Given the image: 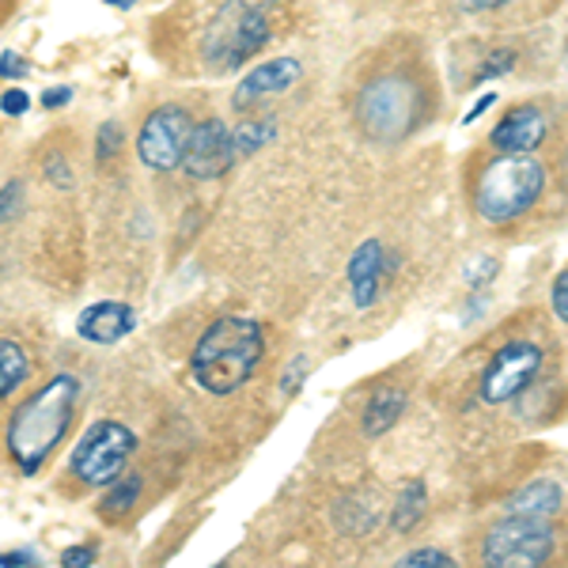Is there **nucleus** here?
<instances>
[{"label": "nucleus", "instance_id": "f257e3e1", "mask_svg": "<svg viewBox=\"0 0 568 568\" xmlns=\"http://www.w3.org/2000/svg\"><path fill=\"white\" fill-rule=\"evenodd\" d=\"M77 394L80 379L61 372L50 383H42L8 420V455H12V463L20 466V474H27V478H34L53 455V447L65 439L72 425V409H77Z\"/></svg>", "mask_w": 568, "mask_h": 568}, {"label": "nucleus", "instance_id": "f03ea898", "mask_svg": "<svg viewBox=\"0 0 568 568\" xmlns=\"http://www.w3.org/2000/svg\"><path fill=\"white\" fill-rule=\"evenodd\" d=\"M262 326L246 315H227L201 334L197 349L190 356V372H194V383H201V390L235 394L243 383H251L254 368L262 364Z\"/></svg>", "mask_w": 568, "mask_h": 568}, {"label": "nucleus", "instance_id": "7ed1b4c3", "mask_svg": "<svg viewBox=\"0 0 568 568\" xmlns=\"http://www.w3.org/2000/svg\"><path fill=\"white\" fill-rule=\"evenodd\" d=\"M546 190V168L530 160V152H504L493 160L478 179L474 205L489 224H508L524 216Z\"/></svg>", "mask_w": 568, "mask_h": 568}, {"label": "nucleus", "instance_id": "20e7f679", "mask_svg": "<svg viewBox=\"0 0 568 568\" xmlns=\"http://www.w3.org/2000/svg\"><path fill=\"white\" fill-rule=\"evenodd\" d=\"M270 42V12L258 0H227L205 31V58L216 69L243 65Z\"/></svg>", "mask_w": 568, "mask_h": 568}, {"label": "nucleus", "instance_id": "39448f33", "mask_svg": "<svg viewBox=\"0 0 568 568\" xmlns=\"http://www.w3.org/2000/svg\"><path fill=\"white\" fill-rule=\"evenodd\" d=\"M554 546L557 538L546 519L508 516L504 524H497L485 535L481 557L485 565H497V568H535L554 554Z\"/></svg>", "mask_w": 568, "mask_h": 568}, {"label": "nucleus", "instance_id": "423d86ee", "mask_svg": "<svg viewBox=\"0 0 568 568\" xmlns=\"http://www.w3.org/2000/svg\"><path fill=\"white\" fill-rule=\"evenodd\" d=\"M136 436L118 420H95L72 452V474L84 485H110L125 474V459L133 455Z\"/></svg>", "mask_w": 568, "mask_h": 568}, {"label": "nucleus", "instance_id": "0eeeda50", "mask_svg": "<svg viewBox=\"0 0 568 568\" xmlns=\"http://www.w3.org/2000/svg\"><path fill=\"white\" fill-rule=\"evenodd\" d=\"M417 118V88L402 77H383L364 88L361 122L375 141H398Z\"/></svg>", "mask_w": 568, "mask_h": 568}, {"label": "nucleus", "instance_id": "6e6552de", "mask_svg": "<svg viewBox=\"0 0 568 568\" xmlns=\"http://www.w3.org/2000/svg\"><path fill=\"white\" fill-rule=\"evenodd\" d=\"M190 130H194V118L182 106H160L144 118L141 133H136V155H141L144 168L152 171H175L186 152Z\"/></svg>", "mask_w": 568, "mask_h": 568}, {"label": "nucleus", "instance_id": "1a4fd4ad", "mask_svg": "<svg viewBox=\"0 0 568 568\" xmlns=\"http://www.w3.org/2000/svg\"><path fill=\"white\" fill-rule=\"evenodd\" d=\"M538 368H542V349L530 342H511L493 356V364L485 368L481 379V398L500 406V402H511L519 390H527V383L535 379Z\"/></svg>", "mask_w": 568, "mask_h": 568}, {"label": "nucleus", "instance_id": "9d476101", "mask_svg": "<svg viewBox=\"0 0 568 568\" xmlns=\"http://www.w3.org/2000/svg\"><path fill=\"white\" fill-rule=\"evenodd\" d=\"M235 163L232 152V130H227L220 118H205V122H194L186 141V152H182V168H186L190 179H220L227 168Z\"/></svg>", "mask_w": 568, "mask_h": 568}, {"label": "nucleus", "instance_id": "9b49d317", "mask_svg": "<svg viewBox=\"0 0 568 568\" xmlns=\"http://www.w3.org/2000/svg\"><path fill=\"white\" fill-rule=\"evenodd\" d=\"M304 77V65L296 58H277V61H265V65L251 69L246 77L240 80V88L232 91V106L243 110L258 99H270V95H284V91L296 88V80Z\"/></svg>", "mask_w": 568, "mask_h": 568}, {"label": "nucleus", "instance_id": "f8f14e48", "mask_svg": "<svg viewBox=\"0 0 568 568\" xmlns=\"http://www.w3.org/2000/svg\"><path fill=\"white\" fill-rule=\"evenodd\" d=\"M136 315L130 304H118V300H103V304H91L80 311L77 334L91 345H118L125 334H133Z\"/></svg>", "mask_w": 568, "mask_h": 568}, {"label": "nucleus", "instance_id": "ddd939ff", "mask_svg": "<svg viewBox=\"0 0 568 568\" xmlns=\"http://www.w3.org/2000/svg\"><path fill=\"white\" fill-rule=\"evenodd\" d=\"M546 133H549V122L542 110L516 106L500 118L489 141H493V149H500V152H535L538 144L546 141Z\"/></svg>", "mask_w": 568, "mask_h": 568}, {"label": "nucleus", "instance_id": "4468645a", "mask_svg": "<svg viewBox=\"0 0 568 568\" xmlns=\"http://www.w3.org/2000/svg\"><path fill=\"white\" fill-rule=\"evenodd\" d=\"M383 270H387V254H383V243L364 240L356 246L353 262H349V284H353V304L356 307H372L375 296H379V281Z\"/></svg>", "mask_w": 568, "mask_h": 568}, {"label": "nucleus", "instance_id": "2eb2a0df", "mask_svg": "<svg viewBox=\"0 0 568 568\" xmlns=\"http://www.w3.org/2000/svg\"><path fill=\"white\" fill-rule=\"evenodd\" d=\"M561 500H565L561 485L542 478V481L524 485L519 493H511V497H508V511H511V516L549 519V516H557V511H561Z\"/></svg>", "mask_w": 568, "mask_h": 568}, {"label": "nucleus", "instance_id": "dca6fc26", "mask_svg": "<svg viewBox=\"0 0 568 568\" xmlns=\"http://www.w3.org/2000/svg\"><path fill=\"white\" fill-rule=\"evenodd\" d=\"M402 409H406V394L398 387H379L372 394L368 409H364V433L368 436H383L398 425Z\"/></svg>", "mask_w": 568, "mask_h": 568}, {"label": "nucleus", "instance_id": "f3484780", "mask_svg": "<svg viewBox=\"0 0 568 568\" xmlns=\"http://www.w3.org/2000/svg\"><path fill=\"white\" fill-rule=\"evenodd\" d=\"M31 372V361H27L23 345L20 342H8L0 337V398H8Z\"/></svg>", "mask_w": 568, "mask_h": 568}, {"label": "nucleus", "instance_id": "a211bd4d", "mask_svg": "<svg viewBox=\"0 0 568 568\" xmlns=\"http://www.w3.org/2000/svg\"><path fill=\"white\" fill-rule=\"evenodd\" d=\"M425 504H428V493H425V481H409L398 497V508H394V527L406 535V530L417 527V519L425 516Z\"/></svg>", "mask_w": 568, "mask_h": 568}, {"label": "nucleus", "instance_id": "6ab92c4d", "mask_svg": "<svg viewBox=\"0 0 568 568\" xmlns=\"http://www.w3.org/2000/svg\"><path fill=\"white\" fill-rule=\"evenodd\" d=\"M141 474H130V478H114L110 481V493L103 497V516L110 519H118V516H125V511L133 508L136 497H141Z\"/></svg>", "mask_w": 568, "mask_h": 568}, {"label": "nucleus", "instance_id": "aec40b11", "mask_svg": "<svg viewBox=\"0 0 568 568\" xmlns=\"http://www.w3.org/2000/svg\"><path fill=\"white\" fill-rule=\"evenodd\" d=\"M273 136H277V122H273V118H265V122H251V125H243L240 133H232V152L251 155V152H258L262 144H270Z\"/></svg>", "mask_w": 568, "mask_h": 568}, {"label": "nucleus", "instance_id": "412c9836", "mask_svg": "<svg viewBox=\"0 0 568 568\" xmlns=\"http://www.w3.org/2000/svg\"><path fill=\"white\" fill-rule=\"evenodd\" d=\"M402 565L406 568H452V554H444V549H414L409 557H402Z\"/></svg>", "mask_w": 568, "mask_h": 568}, {"label": "nucleus", "instance_id": "4be33fe9", "mask_svg": "<svg viewBox=\"0 0 568 568\" xmlns=\"http://www.w3.org/2000/svg\"><path fill=\"white\" fill-rule=\"evenodd\" d=\"M511 65H516V53L511 50H500L497 58H489L485 65L478 69V77H474V84H485V80H497V77H504Z\"/></svg>", "mask_w": 568, "mask_h": 568}, {"label": "nucleus", "instance_id": "5701e85b", "mask_svg": "<svg viewBox=\"0 0 568 568\" xmlns=\"http://www.w3.org/2000/svg\"><path fill=\"white\" fill-rule=\"evenodd\" d=\"M118 149H122V125H118V122H106L103 130H99V144H95L99 163H106Z\"/></svg>", "mask_w": 568, "mask_h": 568}, {"label": "nucleus", "instance_id": "b1692460", "mask_svg": "<svg viewBox=\"0 0 568 568\" xmlns=\"http://www.w3.org/2000/svg\"><path fill=\"white\" fill-rule=\"evenodd\" d=\"M497 273H500L497 258H474V265H466V281H470L474 288H485Z\"/></svg>", "mask_w": 568, "mask_h": 568}, {"label": "nucleus", "instance_id": "393cba45", "mask_svg": "<svg viewBox=\"0 0 568 568\" xmlns=\"http://www.w3.org/2000/svg\"><path fill=\"white\" fill-rule=\"evenodd\" d=\"M20 209H23V186H20V182H8V186L0 190V224H4V220H12Z\"/></svg>", "mask_w": 568, "mask_h": 568}, {"label": "nucleus", "instance_id": "a878e982", "mask_svg": "<svg viewBox=\"0 0 568 568\" xmlns=\"http://www.w3.org/2000/svg\"><path fill=\"white\" fill-rule=\"evenodd\" d=\"M0 110H4L8 118H23L27 110H31V95H27L23 88H8L4 95H0Z\"/></svg>", "mask_w": 568, "mask_h": 568}, {"label": "nucleus", "instance_id": "bb28decb", "mask_svg": "<svg viewBox=\"0 0 568 568\" xmlns=\"http://www.w3.org/2000/svg\"><path fill=\"white\" fill-rule=\"evenodd\" d=\"M45 179H50L58 190L72 186V168L65 163V155H50V160H45Z\"/></svg>", "mask_w": 568, "mask_h": 568}, {"label": "nucleus", "instance_id": "cd10ccee", "mask_svg": "<svg viewBox=\"0 0 568 568\" xmlns=\"http://www.w3.org/2000/svg\"><path fill=\"white\" fill-rule=\"evenodd\" d=\"M27 69H31V65H27V61H23L16 50H4V53H0V77H4V80H23V77H27Z\"/></svg>", "mask_w": 568, "mask_h": 568}, {"label": "nucleus", "instance_id": "c85d7f7f", "mask_svg": "<svg viewBox=\"0 0 568 568\" xmlns=\"http://www.w3.org/2000/svg\"><path fill=\"white\" fill-rule=\"evenodd\" d=\"M549 300H554V311H557V318H568V273L561 270L557 273V281H554V292H549Z\"/></svg>", "mask_w": 568, "mask_h": 568}, {"label": "nucleus", "instance_id": "c756f323", "mask_svg": "<svg viewBox=\"0 0 568 568\" xmlns=\"http://www.w3.org/2000/svg\"><path fill=\"white\" fill-rule=\"evenodd\" d=\"M61 565H69V568H88V565H95V549L91 546H72L61 554Z\"/></svg>", "mask_w": 568, "mask_h": 568}, {"label": "nucleus", "instance_id": "7c9ffc66", "mask_svg": "<svg viewBox=\"0 0 568 568\" xmlns=\"http://www.w3.org/2000/svg\"><path fill=\"white\" fill-rule=\"evenodd\" d=\"M69 103H72V88H45L42 91L45 110H58V106H69Z\"/></svg>", "mask_w": 568, "mask_h": 568}, {"label": "nucleus", "instance_id": "2f4dec72", "mask_svg": "<svg viewBox=\"0 0 568 568\" xmlns=\"http://www.w3.org/2000/svg\"><path fill=\"white\" fill-rule=\"evenodd\" d=\"M493 103H497V91H485V95L478 99V103H474V110H470V114H466V118H463V125L478 122V118H481V114H485V110H489Z\"/></svg>", "mask_w": 568, "mask_h": 568}, {"label": "nucleus", "instance_id": "473e14b6", "mask_svg": "<svg viewBox=\"0 0 568 568\" xmlns=\"http://www.w3.org/2000/svg\"><path fill=\"white\" fill-rule=\"evenodd\" d=\"M0 565H4V568H23V565H39V557H34L31 549H20V554H4V557H0Z\"/></svg>", "mask_w": 568, "mask_h": 568}, {"label": "nucleus", "instance_id": "72a5a7b5", "mask_svg": "<svg viewBox=\"0 0 568 568\" xmlns=\"http://www.w3.org/2000/svg\"><path fill=\"white\" fill-rule=\"evenodd\" d=\"M504 4H511V0H466V8H474V12H493V8Z\"/></svg>", "mask_w": 568, "mask_h": 568}, {"label": "nucleus", "instance_id": "f704fd0d", "mask_svg": "<svg viewBox=\"0 0 568 568\" xmlns=\"http://www.w3.org/2000/svg\"><path fill=\"white\" fill-rule=\"evenodd\" d=\"M103 4H110V8H122V12H125V8H133L136 0H103Z\"/></svg>", "mask_w": 568, "mask_h": 568}]
</instances>
